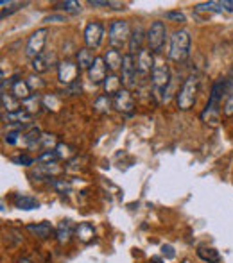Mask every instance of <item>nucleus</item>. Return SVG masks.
<instances>
[{"instance_id": "nucleus-1", "label": "nucleus", "mask_w": 233, "mask_h": 263, "mask_svg": "<svg viewBox=\"0 0 233 263\" xmlns=\"http://www.w3.org/2000/svg\"><path fill=\"white\" fill-rule=\"evenodd\" d=\"M231 91H233V79H221V81H217V83H213L212 91H210L208 104H206L205 111L201 113L203 120H206V118L210 120L212 115H217V109H219L221 101H223V95L224 93L230 95Z\"/></svg>"}, {"instance_id": "nucleus-2", "label": "nucleus", "mask_w": 233, "mask_h": 263, "mask_svg": "<svg viewBox=\"0 0 233 263\" xmlns=\"http://www.w3.org/2000/svg\"><path fill=\"white\" fill-rule=\"evenodd\" d=\"M190 34L185 29H177L171 36V47H169V58L172 61H185L190 54Z\"/></svg>"}, {"instance_id": "nucleus-3", "label": "nucleus", "mask_w": 233, "mask_h": 263, "mask_svg": "<svg viewBox=\"0 0 233 263\" xmlns=\"http://www.w3.org/2000/svg\"><path fill=\"white\" fill-rule=\"evenodd\" d=\"M198 88H199V79L195 76H190V77L185 79L183 86H181V90L177 91V95H176L177 107H180L181 111L192 109V106L195 104V93H198Z\"/></svg>"}, {"instance_id": "nucleus-4", "label": "nucleus", "mask_w": 233, "mask_h": 263, "mask_svg": "<svg viewBox=\"0 0 233 263\" xmlns=\"http://www.w3.org/2000/svg\"><path fill=\"white\" fill-rule=\"evenodd\" d=\"M151 77H153V88L156 91V95H164L169 84H171V70H169V65L162 58L154 59V68Z\"/></svg>"}, {"instance_id": "nucleus-5", "label": "nucleus", "mask_w": 233, "mask_h": 263, "mask_svg": "<svg viewBox=\"0 0 233 263\" xmlns=\"http://www.w3.org/2000/svg\"><path fill=\"white\" fill-rule=\"evenodd\" d=\"M129 38H131V29H129V24L126 20H115L110 25L108 40L112 49L120 50L126 43H129Z\"/></svg>"}, {"instance_id": "nucleus-6", "label": "nucleus", "mask_w": 233, "mask_h": 263, "mask_svg": "<svg viewBox=\"0 0 233 263\" xmlns=\"http://www.w3.org/2000/svg\"><path fill=\"white\" fill-rule=\"evenodd\" d=\"M167 40V27L164 22H153L147 29V47L153 54H160Z\"/></svg>"}, {"instance_id": "nucleus-7", "label": "nucleus", "mask_w": 233, "mask_h": 263, "mask_svg": "<svg viewBox=\"0 0 233 263\" xmlns=\"http://www.w3.org/2000/svg\"><path fill=\"white\" fill-rule=\"evenodd\" d=\"M47 34H49V31H47L45 27H42V29H36V31L29 36L27 45H25V54H27V58L34 59L43 54V49H45V43H47Z\"/></svg>"}, {"instance_id": "nucleus-8", "label": "nucleus", "mask_w": 233, "mask_h": 263, "mask_svg": "<svg viewBox=\"0 0 233 263\" xmlns=\"http://www.w3.org/2000/svg\"><path fill=\"white\" fill-rule=\"evenodd\" d=\"M79 65L70 59H65L58 65V79L63 86H70V84L77 83V76H79Z\"/></svg>"}, {"instance_id": "nucleus-9", "label": "nucleus", "mask_w": 233, "mask_h": 263, "mask_svg": "<svg viewBox=\"0 0 233 263\" xmlns=\"http://www.w3.org/2000/svg\"><path fill=\"white\" fill-rule=\"evenodd\" d=\"M104 40V25L101 22H90L84 27V43L86 49H99Z\"/></svg>"}, {"instance_id": "nucleus-10", "label": "nucleus", "mask_w": 233, "mask_h": 263, "mask_svg": "<svg viewBox=\"0 0 233 263\" xmlns=\"http://www.w3.org/2000/svg\"><path fill=\"white\" fill-rule=\"evenodd\" d=\"M136 65H135V55L124 54V61H122V84L126 86V90H131L136 86Z\"/></svg>"}, {"instance_id": "nucleus-11", "label": "nucleus", "mask_w": 233, "mask_h": 263, "mask_svg": "<svg viewBox=\"0 0 233 263\" xmlns=\"http://www.w3.org/2000/svg\"><path fill=\"white\" fill-rule=\"evenodd\" d=\"M106 77H108V66H106L104 58H95L88 68V79L92 84H104Z\"/></svg>"}, {"instance_id": "nucleus-12", "label": "nucleus", "mask_w": 233, "mask_h": 263, "mask_svg": "<svg viewBox=\"0 0 233 263\" xmlns=\"http://www.w3.org/2000/svg\"><path fill=\"white\" fill-rule=\"evenodd\" d=\"M113 107H115L118 113L131 115L133 109H135V99H133L131 91L126 90V88H122L115 97H113Z\"/></svg>"}, {"instance_id": "nucleus-13", "label": "nucleus", "mask_w": 233, "mask_h": 263, "mask_svg": "<svg viewBox=\"0 0 233 263\" xmlns=\"http://www.w3.org/2000/svg\"><path fill=\"white\" fill-rule=\"evenodd\" d=\"M154 68V55L149 49H142L136 55V70H138L140 76H149L153 73Z\"/></svg>"}, {"instance_id": "nucleus-14", "label": "nucleus", "mask_w": 233, "mask_h": 263, "mask_svg": "<svg viewBox=\"0 0 233 263\" xmlns=\"http://www.w3.org/2000/svg\"><path fill=\"white\" fill-rule=\"evenodd\" d=\"M144 42H147V32L144 31L142 25H136L131 31V38H129V54L131 55H138L140 50L144 49Z\"/></svg>"}, {"instance_id": "nucleus-15", "label": "nucleus", "mask_w": 233, "mask_h": 263, "mask_svg": "<svg viewBox=\"0 0 233 263\" xmlns=\"http://www.w3.org/2000/svg\"><path fill=\"white\" fill-rule=\"evenodd\" d=\"M4 120L11 125H31L32 115L25 107H22V109L13 111V113H6L4 115Z\"/></svg>"}, {"instance_id": "nucleus-16", "label": "nucleus", "mask_w": 233, "mask_h": 263, "mask_svg": "<svg viewBox=\"0 0 233 263\" xmlns=\"http://www.w3.org/2000/svg\"><path fill=\"white\" fill-rule=\"evenodd\" d=\"M11 91H13V97L22 102H25L27 99L32 97V90L29 88L27 81H22V79H14V83L11 84Z\"/></svg>"}, {"instance_id": "nucleus-17", "label": "nucleus", "mask_w": 233, "mask_h": 263, "mask_svg": "<svg viewBox=\"0 0 233 263\" xmlns=\"http://www.w3.org/2000/svg\"><path fill=\"white\" fill-rule=\"evenodd\" d=\"M14 206H16L18 210H24V211H31V210H36L40 208V202L36 201V197H32V195H14Z\"/></svg>"}, {"instance_id": "nucleus-18", "label": "nucleus", "mask_w": 233, "mask_h": 263, "mask_svg": "<svg viewBox=\"0 0 233 263\" xmlns=\"http://www.w3.org/2000/svg\"><path fill=\"white\" fill-rule=\"evenodd\" d=\"M122 90V79L115 73H108V77H106L104 81V91L108 97H115L118 91Z\"/></svg>"}, {"instance_id": "nucleus-19", "label": "nucleus", "mask_w": 233, "mask_h": 263, "mask_svg": "<svg viewBox=\"0 0 233 263\" xmlns=\"http://www.w3.org/2000/svg\"><path fill=\"white\" fill-rule=\"evenodd\" d=\"M104 61H106V66H108V70H112V72H117L118 68H122V61H124V55L120 54V50H108L104 55Z\"/></svg>"}, {"instance_id": "nucleus-20", "label": "nucleus", "mask_w": 233, "mask_h": 263, "mask_svg": "<svg viewBox=\"0 0 233 263\" xmlns=\"http://www.w3.org/2000/svg\"><path fill=\"white\" fill-rule=\"evenodd\" d=\"M74 235V226L70 220H63L58 224L56 228V236H58V242L59 243H66L70 240V236Z\"/></svg>"}, {"instance_id": "nucleus-21", "label": "nucleus", "mask_w": 233, "mask_h": 263, "mask_svg": "<svg viewBox=\"0 0 233 263\" xmlns=\"http://www.w3.org/2000/svg\"><path fill=\"white\" fill-rule=\"evenodd\" d=\"M54 9L61 11V13H65V14H79L81 13V2H76V0L56 2L54 4Z\"/></svg>"}, {"instance_id": "nucleus-22", "label": "nucleus", "mask_w": 233, "mask_h": 263, "mask_svg": "<svg viewBox=\"0 0 233 263\" xmlns=\"http://www.w3.org/2000/svg\"><path fill=\"white\" fill-rule=\"evenodd\" d=\"M76 235H77V238L81 240V242H90L92 238H94V235H95V229H94V226L90 224V222H81L79 226L76 228Z\"/></svg>"}, {"instance_id": "nucleus-23", "label": "nucleus", "mask_w": 233, "mask_h": 263, "mask_svg": "<svg viewBox=\"0 0 233 263\" xmlns=\"http://www.w3.org/2000/svg\"><path fill=\"white\" fill-rule=\"evenodd\" d=\"M27 229L31 233H34L38 238H42V240H45V238H49L50 235H52V226L49 224V222H40V224H31V226H27Z\"/></svg>"}, {"instance_id": "nucleus-24", "label": "nucleus", "mask_w": 233, "mask_h": 263, "mask_svg": "<svg viewBox=\"0 0 233 263\" xmlns=\"http://www.w3.org/2000/svg\"><path fill=\"white\" fill-rule=\"evenodd\" d=\"M198 256L206 263H219L221 261V254L219 251H216L213 247H199L198 249Z\"/></svg>"}, {"instance_id": "nucleus-25", "label": "nucleus", "mask_w": 233, "mask_h": 263, "mask_svg": "<svg viewBox=\"0 0 233 263\" xmlns=\"http://www.w3.org/2000/svg\"><path fill=\"white\" fill-rule=\"evenodd\" d=\"M24 6H27V2H13V0H2L0 2V7H2V20L6 16H11L13 13H16V11H20Z\"/></svg>"}, {"instance_id": "nucleus-26", "label": "nucleus", "mask_w": 233, "mask_h": 263, "mask_svg": "<svg viewBox=\"0 0 233 263\" xmlns=\"http://www.w3.org/2000/svg\"><path fill=\"white\" fill-rule=\"evenodd\" d=\"M42 135L43 133L40 131L38 127H34V125H31V127H29V131L25 133V135H22L24 136V142H25V145L27 147H36V145H40V140H42Z\"/></svg>"}, {"instance_id": "nucleus-27", "label": "nucleus", "mask_w": 233, "mask_h": 263, "mask_svg": "<svg viewBox=\"0 0 233 263\" xmlns=\"http://www.w3.org/2000/svg\"><path fill=\"white\" fill-rule=\"evenodd\" d=\"M195 13H224L223 0L221 2H203L194 7Z\"/></svg>"}, {"instance_id": "nucleus-28", "label": "nucleus", "mask_w": 233, "mask_h": 263, "mask_svg": "<svg viewBox=\"0 0 233 263\" xmlns=\"http://www.w3.org/2000/svg\"><path fill=\"white\" fill-rule=\"evenodd\" d=\"M31 66H32V70H34L36 73L47 72V70L50 68V55L42 54V55H38V58L31 59Z\"/></svg>"}, {"instance_id": "nucleus-29", "label": "nucleus", "mask_w": 233, "mask_h": 263, "mask_svg": "<svg viewBox=\"0 0 233 263\" xmlns=\"http://www.w3.org/2000/svg\"><path fill=\"white\" fill-rule=\"evenodd\" d=\"M94 59L95 58L92 55L90 49H81V50H77V65H79L81 70H86V72H88V68L92 66Z\"/></svg>"}, {"instance_id": "nucleus-30", "label": "nucleus", "mask_w": 233, "mask_h": 263, "mask_svg": "<svg viewBox=\"0 0 233 263\" xmlns=\"http://www.w3.org/2000/svg\"><path fill=\"white\" fill-rule=\"evenodd\" d=\"M112 106H113L112 97H108V95H101V97H97L94 102L95 111H99V113H110Z\"/></svg>"}, {"instance_id": "nucleus-31", "label": "nucleus", "mask_w": 233, "mask_h": 263, "mask_svg": "<svg viewBox=\"0 0 233 263\" xmlns=\"http://www.w3.org/2000/svg\"><path fill=\"white\" fill-rule=\"evenodd\" d=\"M49 183H50V186H52L54 190L59 192V194H70V192H72V184H70L68 181H65V179H56V177H52Z\"/></svg>"}, {"instance_id": "nucleus-32", "label": "nucleus", "mask_w": 233, "mask_h": 263, "mask_svg": "<svg viewBox=\"0 0 233 263\" xmlns=\"http://www.w3.org/2000/svg\"><path fill=\"white\" fill-rule=\"evenodd\" d=\"M2 107L7 111V113H13V111L22 109V107L18 106V101H16V99H13L11 95H7L6 91H2Z\"/></svg>"}, {"instance_id": "nucleus-33", "label": "nucleus", "mask_w": 233, "mask_h": 263, "mask_svg": "<svg viewBox=\"0 0 233 263\" xmlns=\"http://www.w3.org/2000/svg\"><path fill=\"white\" fill-rule=\"evenodd\" d=\"M59 159L58 153L56 151H45V153H42L38 158H36V161L40 163V165H52V163H56Z\"/></svg>"}, {"instance_id": "nucleus-34", "label": "nucleus", "mask_w": 233, "mask_h": 263, "mask_svg": "<svg viewBox=\"0 0 233 263\" xmlns=\"http://www.w3.org/2000/svg\"><path fill=\"white\" fill-rule=\"evenodd\" d=\"M40 147H42V149H45V151H50V147H52V149H56V147H58L56 136L43 133V135H42V140H40Z\"/></svg>"}, {"instance_id": "nucleus-35", "label": "nucleus", "mask_w": 233, "mask_h": 263, "mask_svg": "<svg viewBox=\"0 0 233 263\" xmlns=\"http://www.w3.org/2000/svg\"><path fill=\"white\" fill-rule=\"evenodd\" d=\"M43 106L47 107V109H52V111H58L59 107H61V102H59V99L56 97V95H45V97L42 99Z\"/></svg>"}, {"instance_id": "nucleus-36", "label": "nucleus", "mask_w": 233, "mask_h": 263, "mask_svg": "<svg viewBox=\"0 0 233 263\" xmlns=\"http://www.w3.org/2000/svg\"><path fill=\"white\" fill-rule=\"evenodd\" d=\"M22 136V131L20 129H11V131L6 133V136H4V140H6L7 145H16L18 140H20Z\"/></svg>"}, {"instance_id": "nucleus-37", "label": "nucleus", "mask_w": 233, "mask_h": 263, "mask_svg": "<svg viewBox=\"0 0 233 263\" xmlns=\"http://www.w3.org/2000/svg\"><path fill=\"white\" fill-rule=\"evenodd\" d=\"M25 104V109L29 111V113H34V111H38V106H40V97L36 93H32V97L31 99H27V101L24 102Z\"/></svg>"}, {"instance_id": "nucleus-38", "label": "nucleus", "mask_w": 233, "mask_h": 263, "mask_svg": "<svg viewBox=\"0 0 233 263\" xmlns=\"http://www.w3.org/2000/svg\"><path fill=\"white\" fill-rule=\"evenodd\" d=\"M56 153H58V156L59 158H70V156H74V149L70 145H66V143H58V147H56Z\"/></svg>"}, {"instance_id": "nucleus-39", "label": "nucleus", "mask_w": 233, "mask_h": 263, "mask_svg": "<svg viewBox=\"0 0 233 263\" xmlns=\"http://www.w3.org/2000/svg\"><path fill=\"white\" fill-rule=\"evenodd\" d=\"M13 163L14 165H22V166H31V165H34V159L31 156H27V154H18V156L13 158Z\"/></svg>"}, {"instance_id": "nucleus-40", "label": "nucleus", "mask_w": 233, "mask_h": 263, "mask_svg": "<svg viewBox=\"0 0 233 263\" xmlns=\"http://www.w3.org/2000/svg\"><path fill=\"white\" fill-rule=\"evenodd\" d=\"M165 18L171 22H177V24H183V22H187V16H185L181 11H167L165 13Z\"/></svg>"}, {"instance_id": "nucleus-41", "label": "nucleus", "mask_w": 233, "mask_h": 263, "mask_svg": "<svg viewBox=\"0 0 233 263\" xmlns=\"http://www.w3.org/2000/svg\"><path fill=\"white\" fill-rule=\"evenodd\" d=\"M27 84H29V88H31L32 91L34 90H40V88H43V81L40 79L38 76H31L27 79Z\"/></svg>"}, {"instance_id": "nucleus-42", "label": "nucleus", "mask_w": 233, "mask_h": 263, "mask_svg": "<svg viewBox=\"0 0 233 263\" xmlns=\"http://www.w3.org/2000/svg\"><path fill=\"white\" fill-rule=\"evenodd\" d=\"M65 20H66L65 14H61V13H52V14H49V16L43 18L45 24H50V22H52V24H59V22H65Z\"/></svg>"}, {"instance_id": "nucleus-43", "label": "nucleus", "mask_w": 233, "mask_h": 263, "mask_svg": "<svg viewBox=\"0 0 233 263\" xmlns=\"http://www.w3.org/2000/svg\"><path fill=\"white\" fill-rule=\"evenodd\" d=\"M224 113L231 115V117H233V91H231L230 95H228L226 102H224Z\"/></svg>"}, {"instance_id": "nucleus-44", "label": "nucleus", "mask_w": 233, "mask_h": 263, "mask_svg": "<svg viewBox=\"0 0 233 263\" xmlns=\"http://www.w3.org/2000/svg\"><path fill=\"white\" fill-rule=\"evenodd\" d=\"M162 253H164V256L167 258V260H172V258L176 256L174 247H172V246H164V247H162Z\"/></svg>"}, {"instance_id": "nucleus-45", "label": "nucleus", "mask_w": 233, "mask_h": 263, "mask_svg": "<svg viewBox=\"0 0 233 263\" xmlns=\"http://www.w3.org/2000/svg\"><path fill=\"white\" fill-rule=\"evenodd\" d=\"M92 7H110V0H88Z\"/></svg>"}, {"instance_id": "nucleus-46", "label": "nucleus", "mask_w": 233, "mask_h": 263, "mask_svg": "<svg viewBox=\"0 0 233 263\" xmlns=\"http://www.w3.org/2000/svg\"><path fill=\"white\" fill-rule=\"evenodd\" d=\"M18 263H32L29 258H22V260H18Z\"/></svg>"}, {"instance_id": "nucleus-47", "label": "nucleus", "mask_w": 233, "mask_h": 263, "mask_svg": "<svg viewBox=\"0 0 233 263\" xmlns=\"http://www.w3.org/2000/svg\"><path fill=\"white\" fill-rule=\"evenodd\" d=\"M151 263H162V260H160V258H156V256H154L153 260H151Z\"/></svg>"}]
</instances>
